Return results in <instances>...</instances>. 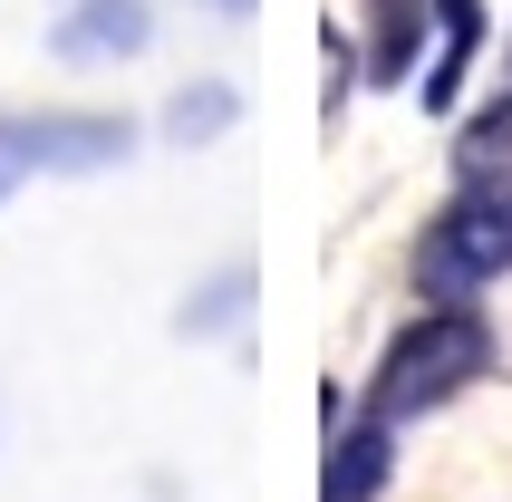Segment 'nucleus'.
Segmentation results:
<instances>
[{"label":"nucleus","instance_id":"nucleus-1","mask_svg":"<svg viewBox=\"0 0 512 502\" xmlns=\"http://www.w3.org/2000/svg\"><path fill=\"white\" fill-rule=\"evenodd\" d=\"M484 367H493L484 319H474L464 300H435L426 319H416V329H397V348L377 358L368 416H377V425H406V416H426V406H445V396H464Z\"/></svg>","mask_w":512,"mask_h":502},{"label":"nucleus","instance_id":"nucleus-2","mask_svg":"<svg viewBox=\"0 0 512 502\" xmlns=\"http://www.w3.org/2000/svg\"><path fill=\"white\" fill-rule=\"evenodd\" d=\"M512 271V174L484 165L464 174L455 203L426 223V242H416V290L426 300H474L484 280Z\"/></svg>","mask_w":512,"mask_h":502},{"label":"nucleus","instance_id":"nucleus-3","mask_svg":"<svg viewBox=\"0 0 512 502\" xmlns=\"http://www.w3.org/2000/svg\"><path fill=\"white\" fill-rule=\"evenodd\" d=\"M126 145H136V126L107 107H39V165L49 174H107L126 165Z\"/></svg>","mask_w":512,"mask_h":502},{"label":"nucleus","instance_id":"nucleus-4","mask_svg":"<svg viewBox=\"0 0 512 502\" xmlns=\"http://www.w3.org/2000/svg\"><path fill=\"white\" fill-rule=\"evenodd\" d=\"M145 0H78L58 20V58H136L145 49Z\"/></svg>","mask_w":512,"mask_h":502},{"label":"nucleus","instance_id":"nucleus-5","mask_svg":"<svg viewBox=\"0 0 512 502\" xmlns=\"http://www.w3.org/2000/svg\"><path fill=\"white\" fill-rule=\"evenodd\" d=\"M435 29H445V49H435V68H426V107H455L464 68L484 49V10H474V0H435Z\"/></svg>","mask_w":512,"mask_h":502},{"label":"nucleus","instance_id":"nucleus-6","mask_svg":"<svg viewBox=\"0 0 512 502\" xmlns=\"http://www.w3.org/2000/svg\"><path fill=\"white\" fill-rule=\"evenodd\" d=\"M377 483H387V425H358V435H339L329 445V493L319 502H377Z\"/></svg>","mask_w":512,"mask_h":502},{"label":"nucleus","instance_id":"nucleus-7","mask_svg":"<svg viewBox=\"0 0 512 502\" xmlns=\"http://www.w3.org/2000/svg\"><path fill=\"white\" fill-rule=\"evenodd\" d=\"M232 116H242V107H232V87H174V97H165V136L174 145H213Z\"/></svg>","mask_w":512,"mask_h":502},{"label":"nucleus","instance_id":"nucleus-8","mask_svg":"<svg viewBox=\"0 0 512 502\" xmlns=\"http://www.w3.org/2000/svg\"><path fill=\"white\" fill-rule=\"evenodd\" d=\"M426 10H435V0H377V39H368L377 78H406V68H416V29H426Z\"/></svg>","mask_w":512,"mask_h":502},{"label":"nucleus","instance_id":"nucleus-9","mask_svg":"<svg viewBox=\"0 0 512 502\" xmlns=\"http://www.w3.org/2000/svg\"><path fill=\"white\" fill-rule=\"evenodd\" d=\"M242 300H252V271H213L194 300L174 309V329H184V338H213V329H232V319H242Z\"/></svg>","mask_w":512,"mask_h":502},{"label":"nucleus","instance_id":"nucleus-10","mask_svg":"<svg viewBox=\"0 0 512 502\" xmlns=\"http://www.w3.org/2000/svg\"><path fill=\"white\" fill-rule=\"evenodd\" d=\"M29 174H49L39 165V116H0V203L20 194Z\"/></svg>","mask_w":512,"mask_h":502},{"label":"nucleus","instance_id":"nucleus-11","mask_svg":"<svg viewBox=\"0 0 512 502\" xmlns=\"http://www.w3.org/2000/svg\"><path fill=\"white\" fill-rule=\"evenodd\" d=\"M503 145H512V107H493V116H474V126H464V174H484V165H503Z\"/></svg>","mask_w":512,"mask_h":502},{"label":"nucleus","instance_id":"nucleus-12","mask_svg":"<svg viewBox=\"0 0 512 502\" xmlns=\"http://www.w3.org/2000/svg\"><path fill=\"white\" fill-rule=\"evenodd\" d=\"M213 10H252V0H213Z\"/></svg>","mask_w":512,"mask_h":502}]
</instances>
